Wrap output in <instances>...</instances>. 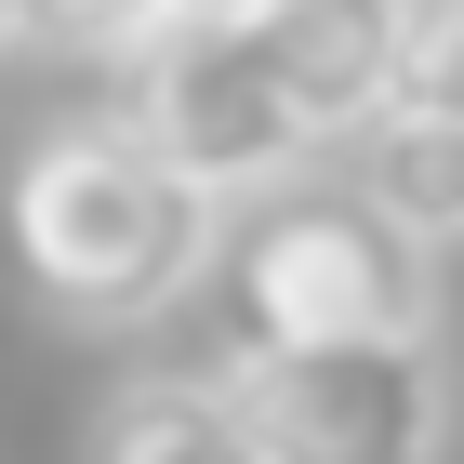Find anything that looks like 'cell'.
I'll return each mask as SVG.
<instances>
[{
  "mask_svg": "<svg viewBox=\"0 0 464 464\" xmlns=\"http://www.w3.org/2000/svg\"><path fill=\"white\" fill-rule=\"evenodd\" d=\"M14 266H27L40 305L120 332V319H160L226 266V199L199 173H173L133 120H67L14 160Z\"/></svg>",
  "mask_w": 464,
  "mask_h": 464,
  "instance_id": "obj_1",
  "label": "cell"
},
{
  "mask_svg": "<svg viewBox=\"0 0 464 464\" xmlns=\"http://www.w3.org/2000/svg\"><path fill=\"white\" fill-rule=\"evenodd\" d=\"M239 345H332V332H438V239L372 186H266L226 226Z\"/></svg>",
  "mask_w": 464,
  "mask_h": 464,
  "instance_id": "obj_2",
  "label": "cell"
},
{
  "mask_svg": "<svg viewBox=\"0 0 464 464\" xmlns=\"http://www.w3.org/2000/svg\"><path fill=\"white\" fill-rule=\"evenodd\" d=\"M120 80H133L120 120H133L173 173H199L226 213L332 160V146L305 133V107H292V80H279V53H266L252 14H160V27L120 53Z\"/></svg>",
  "mask_w": 464,
  "mask_h": 464,
  "instance_id": "obj_3",
  "label": "cell"
},
{
  "mask_svg": "<svg viewBox=\"0 0 464 464\" xmlns=\"http://www.w3.org/2000/svg\"><path fill=\"white\" fill-rule=\"evenodd\" d=\"M266 464H451V358L438 332H332V345L226 358Z\"/></svg>",
  "mask_w": 464,
  "mask_h": 464,
  "instance_id": "obj_4",
  "label": "cell"
},
{
  "mask_svg": "<svg viewBox=\"0 0 464 464\" xmlns=\"http://www.w3.org/2000/svg\"><path fill=\"white\" fill-rule=\"evenodd\" d=\"M266 53H279L292 107L319 146H358L398 120V80H411V0H266L252 14Z\"/></svg>",
  "mask_w": 464,
  "mask_h": 464,
  "instance_id": "obj_5",
  "label": "cell"
},
{
  "mask_svg": "<svg viewBox=\"0 0 464 464\" xmlns=\"http://www.w3.org/2000/svg\"><path fill=\"white\" fill-rule=\"evenodd\" d=\"M93 464H266L226 372H133L93 411Z\"/></svg>",
  "mask_w": 464,
  "mask_h": 464,
  "instance_id": "obj_6",
  "label": "cell"
},
{
  "mask_svg": "<svg viewBox=\"0 0 464 464\" xmlns=\"http://www.w3.org/2000/svg\"><path fill=\"white\" fill-rule=\"evenodd\" d=\"M358 186L398 199V213L451 252L464 239V120H411V107H398L385 133H358Z\"/></svg>",
  "mask_w": 464,
  "mask_h": 464,
  "instance_id": "obj_7",
  "label": "cell"
},
{
  "mask_svg": "<svg viewBox=\"0 0 464 464\" xmlns=\"http://www.w3.org/2000/svg\"><path fill=\"white\" fill-rule=\"evenodd\" d=\"M411 120H464V0H411V80H398Z\"/></svg>",
  "mask_w": 464,
  "mask_h": 464,
  "instance_id": "obj_8",
  "label": "cell"
},
{
  "mask_svg": "<svg viewBox=\"0 0 464 464\" xmlns=\"http://www.w3.org/2000/svg\"><path fill=\"white\" fill-rule=\"evenodd\" d=\"M27 14H40V40H80V53H133V40L160 27L173 0H27Z\"/></svg>",
  "mask_w": 464,
  "mask_h": 464,
  "instance_id": "obj_9",
  "label": "cell"
},
{
  "mask_svg": "<svg viewBox=\"0 0 464 464\" xmlns=\"http://www.w3.org/2000/svg\"><path fill=\"white\" fill-rule=\"evenodd\" d=\"M27 40H40V14H27V0H0V53H27Z\"/></svg>",
  "mask_w": 464,
  "mask_h": 464,
  "instance_id": "obj_10",
  "label": "cell"
},
{
  "mask_svg": "<svg viewBox=\"0 0 464 464\" xmlns=\"http://www.w3.org/2000/svg\"><path fill=\"white\" fill-rule=\"evenodd\" d=\"M173 14H266V0H173Z\"/></svg>",
  "mask_w": 464,
  "mask_h": 464,
  "instance_id": "obj_11",
  "label": "cell"
}]
</instances>
